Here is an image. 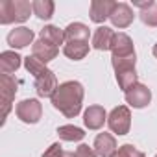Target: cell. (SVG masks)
Segmentation results:
<instances>
[{
	"mask_svg": "<svg viewBox=\"0 0 157 157\" xmlns=\"http://www.w3.org/2000/svg\"><path fill=\"white\" fill-rule=\"evenodd\" d=\"M151 52H153V56H155V57H157V44H155V46H153V50H151Z\"/></svg>",
	"mask_w": 157,
	"mask_h": 157,
	"instance_id": "27",
	"label": "cell"
},
{
	"mask_svg": "<svg viewBox=\"0 0 157 157\" xmlns=\"http://www.w3.org/2000/svg\"><path fill=\"white\" fill-rule=\"evenodd\" d=\"M133 10L126 4V2H117V6L113 8V11H111V17H109V21L113 22V26L115 28H118V30H124V28H128L131 22H133Z\"/></svg>",
	"mask_w": 157,
	"mask_h": 157,
	"instance_id": "8",
	"label": "cell"
},
{
	"mask_svg": "<svg viewBox=\"0 0 157 157\" xmlns=\"http://www.w3.org/2000/svg\"><path fill=\"white\" fill-rule=\"evenodd\" d=\"M94 151L100 155V157H113L118 148H117V139L111 135V133H100L96 139H94Z\"/></svg>",
	"mask_w": 157,
	"mask_h": 157,
	"instance_id": "12",
	"label": "cell"
},
{
	"mask_svg": "<svg viewBox=\"0 0 157 157\" xmlns=\"http://www.w3.org/2000/svg\"><path fill=\"white\" fill-rule=\"evenodd\" d=\"M107 120V113L102 105H89L83 113V122L89 129H100Z\"/></svg>",
	"mask_w": 157,
	"mask_h": 157,
	"instance_id": "14",
	"label": "cell"
},
{
	"mask_svg": "<svg viewBox=\"0 0 157 157\" xmlns=\"http://www.w3.org/2000/svg\"><path fill=\"white\" fill-rule=\"evenodd\" d=\"M111 52L113 56L111 57H131L135 56V48H133V41L128 33H115V39H113V44H111Z\"/></svg>",
	"mask_w": 157,
	"mask_h": 157,
	"instance_id": "9",
	"label": "cell"
},
{
	"mask_svg": "<svg viewBox=\"0 0 157 157\" xmlns=\"http://www.w3.org/2000/svg\"><path fill=\"white\" fill-rule=\"evenodd\" d=\"M24 67L30 74H33V80H35V91L41 98H52V94L56 93L57 85V78L56 74L39 59H35L33 56H28L24 59Z\"/></svg>",
	"mask_w": 157,
	"mask_h": 157,
	"instance_id": "2",
	"label": "cell"
},
{
	"mask_svg": "<svg viewBox=\"0 0 157 157\" xmlns=\"http://www.w3.org/2000/svg\"><path fill=\"white\" fill-rule=\"evenodd\" d=\"M65 157H78L74 151H65Z\"/></svg>",
	"mask_w": 157,
	"mask_h": 157,
	"instance_id": "26",
	"label": "cell"
},
{
	"mask_svg": "<svg viewBox=\"0 0 157 157\" xmlns=\"http://www.w3.org/2000/svg\"><path fill=\"white\" fill-rule=\"evenodd\" d=\"M33 37L35 35L30 28L21 26V28H15L8 33V44L13 48H24L28 44H33Z\"/></svg>",
	"mask_w": 157,
	"mask_h": 157,
	"instance_id": "15",
	"label": "cell"
},
{
	"mask_svg": "<svg viewBox=\"0 0 157 157\" xmlns=\"http://www.w3.org/2000/svg\"><path fill=\"white\" fill-rule=\"evenodd\" d=\"M76 155H78V157H100V155L94 151V148H89L87 144H80V146H78Z\"/></svg>",
	"mask_w": 157,
	"mask_h": 157,
	"instance_id": "25",
	"label": "cell"
},
{
	"mask_svg": "<svg viewBox=\"0 0 157 157\" xmlns=\"http://www.w3.org/2000/svg\"><path fill=\"white\" fill-rule=\"evenodd\" d=\"M43 157H65V151H63V146L59 144V142H54L44 153H43Z\"/></svg>",
	"mask_w": 157,
	"mask_h": 157,
	"instance_id": "24",
	"label": "cell"
},
{
	"mask_svg": "<svg viewBox=\"0 0 157 157\" xmlns=\"http://www.w3.org/2000/svg\"><path fill=\"white\" fill-rule=\"evenodd\" d=\"M83 94L85 91L80 82H65L56 89L50 100H52V105L59 113H63L67 118H76L82 111Z\"/></svg>",
	"mask_w": 157,
	"mask_h": 157,
	"instance_id": "1",
	"label": "cell"
},
{
	"mask_svg": "<svg viewBox=\"0 0 157 157\" xmlns=\"http://www.w3.org/2000/svg\"><path fill=\"white\" fill-rule=\"evenodd\" d=\"M133 6H137L140 10V21L150 26V28H157V2L148 0V2H135Z\"/></svg>",
	"mask_w": 157,
	"mask_h": 157,
	"instance_id": "17",
	"label": "cell"
},
{
	"mask_svg": "<svg viewBox=\"0 0 157 157\" xmlns=\"http://www.w3.org/2000/svg\"><path fill=\"white\" fill-rule=\"evenodd\" d=\"M15 113L19 117V120H22L24 124H37L43 117V105L39 100L35 98H28L17 104Z\"/></svg>",
	"mask_w": 157,
	"mask_h": 157,
	"instance_id": "6",
	"label": "cell"
},
{
	"mask_svg": "<svg viewBox=\"0 0 157 157\" xmlns=\"http://www.w3.org/2000/svg\"><path fill=\"white\" fill-rule=\"evenodd\" d=\"M113 157H122V155H120V153H118V151H117V153H115V155H113Z\"/></svg>",
	"mask_w": 157,
	"mask_h": 157,
	"instance_id": "28",
	"label": "cell"
},
{
	"mask_svg": "<svg viewBox=\"0 0 157 157\" xmlns=\"http://www.w3.org/2000/svg\"><path fill=\"white\" fill-rule=\"evenodd\" d=\"M124 96H126V102H128L131 107L142 109V107H146V105L150 104V100H151V91H150L146 85H142V83H135L129 91L124 93Z\"/></svg>",
	"mask_w": 157,
	"mask_h": 157,
	"instance_id": "7",
	"label": "cell"
},
{
	"mask_svg": "<svg viewBox=\"0 0 157 157\" xmlns=\"http://www.w3.org/2000/svg\"><path fill=\"white\" fill-rule=\"evenodd\" d=\"M21 59H22V57H21L17 52H11V50L2 52V54H0V70H2V74L11 76L15 70H19Z\"/></svg>",
	"mask_w": 157,
	"mask_h": 157,
	"instance_id": "18",
	"label": "cell"
},
{
	"mask_svg": "<svg viewBox=\"0 0 157 157\" xmlns=\"http://www.w3.org/2000/svg\"><path fill=\"white\" fill-rule=\"evenodd\" d=\"M32 8H33V13L43 19V21H48L52 15H54V10H56V4L52 0H35L32 2Z\"/></svg>",
	"mask_w": 157,
	"mask_h": 157,
	"instance_id": "22",
	"label": "cell"
},
{
	"mask_svg": "<svg viewBox=\"0 0 157 157\" xmlns=\"http://www.w3.org/2000/svg\"><path fill=\"white\" fill-rule=\"evenodd\" d=\"M155 157H157V155H155Z\"/></svg>",
	"mask_w": 157,
	"mask_h": 157,
	"instance_id": "29",
	"label": "cell"
},
{
	"mask_svg": "<svg viewBox=\"0 0 157 157\" xmlns=\"http://www.w3.org/2000/svg\"><path fill=\"white\" fill-rule=\"evenodd\" d=\"M91 30L83 22H72L65 28V43H89Z\"/></svg>",
	"mask_w": 157,
	"mask_h": 157,
	"instance_id": "13",
	"label": "cell"
},
{
	"mask_svg": "<svg viewBox=\"0 0 157 157\" xmlns=\"http://www.w3.org/2000/svg\"><path fill=\"white\" fill-rule=\"evenodd\" d=\"M113 39H115V32L107 26H100V28H96V32L93 35V48L100 50V52L111 50Z\"/></svg>",
	"mask_w": 157,
	"mask_h": 157,
	"instance_id": "16",
	"label": "cell"
},
{
	"mask_svg": "<svg viewBox=\"0 0 157 157\" xmlns=\"http://www.w3.org/2000/svg\"><path fill=\"white\" fill-rule=\"evenodd\" d=\"M57 135H59V139H63V140H67V142H78V140H82V139L85 137V133H83L82 128H76V126H72V124L59 126V128H57Z\"/></svg>",
	"mask_w": 157,
	"mask_h": 157,
	"instance_id": "21",
	"label": "cell"
},
{
	"mask_svg": "<svg viewBox=\"0 0 157 157\" xmlns=\"http://www.w3.org/2000/svg\"><path fill=\"white\" fill-rule=\"evenodd\" d=\"M107 126L117 135H126L131 126V111L128 105H118L107 115Z\"/></svg>",
	"mask_w": 157,
	"mask_h": 157,
	"instance_id": "5",
	"label": "cell"
},
{
	"mask_svg": "<svg viewBox=\"0 0 157 157\" xmlns=\"http://www.w3.org/2000/svg\"><path fill=\"white\" fill-rule=\"evenodd\" d=\"M118 153L122 155V157H146L140 150H137L133 144H124V146H120L118 148Z\"/></svg>",
	"mask_w": 157,
	"mask_h": 157,
	"instance_id": "23",
	"label": "cell"
},
{
	"mask_svg": "<svg viewBox=\"0 0 157 157\" xmlns=\"http://www.w3.org/2000/svg\"><path fill=\"white\" fill-rule=\"evenodd\" d=\"M39 39H43V41L59 48V44L65 43V30H59L57 26H44L39 32Z\"/></svg>",
	"mask_w": 157,
	"mask_h": 157,
	"instance_id": "19",
	"label": "cell"
},
{
	"mask_svg": "<svg viewBox=\"0 0 157 157\" xmlns=\"http://www.w3.org/2000/svg\"><path fill=\"white\" fill-rule=\"evenodd\" d=\"M33 11L28 0H2L0 2V24L24 22Z\"/></svg>",
	"mask_w": 157,
	"mask_h": 157,
	"instance_id": "3",
	"label": "cell"
},
{
	"mask_svg": "<svg viewBox=\"0 0 157 157\" xmlns=\"http://www.w3.org/2000/svg\"><path fill=\"white\" fill-rule=\"evenodd\" d=\"M63 54L72 61H80L89 54V43H65Z\"/></svg>",
	"mask_w": 157,
	"mask_h": 157,
	"instance_id": "20",
	"label": "cell"
},
{
	"mask_svg": "<svg viewBox=\"0 0 157 157\" xmlns=\"http://www.w3.org/2000/svg\"><path fill=\"white\" fill-rule=\"evenodd\" d=\"M115 6H117V2H113V0H93L91 10H89L91 21L96 24H102L105 19L111 17V11Z\"/></svg>",
	"mask_w": 157,
	"mask_h": 157,
	"instance_id": "10",
	"label": "cell"
},
{
	"mask_svg": "<svg viewBox=\"0 0 157 157\" xmlns=\"http://www.w3.org/2000/svg\"><path fill=\"white\" fill-rule=\"evenodd\" d=\"M57 54H59V48L54 46V44H50V43H46V41H43V39H39V41H35L32 44V56L35 59H39L41 63H44V65L48 61L56 59Z\"/></svg>",
	"mask_w": 157,
	"mask_h": 157,
	"instance_id": "11",
	"label": "cell"
},
{
	"mask_svg": "<svg viewBox=\"0 0 157 157\" xmlns=\"http://www.w3.org/2000/svg\"><path fill=\"white\" fill-rule=\"evenodd\" d=\"M19 89V82L15 80L13 76L2 74L0 78V102H2V113H0V124H4L11 107H13V100Z\"/></svg>",
	"mask_w": 157,
	"mask_h": 157,
	"instance_id": "4",
	"label": "cell"
}]
</instances>
